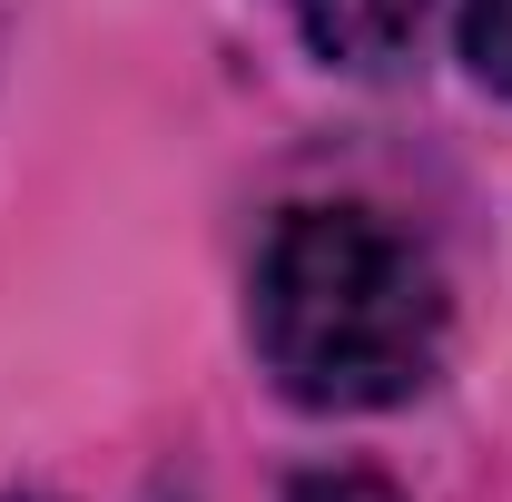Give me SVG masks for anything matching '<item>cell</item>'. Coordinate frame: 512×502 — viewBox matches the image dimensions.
I'll return each mask as SVG.
<instances>
[{"instance_id": "1", "label": "cell", "mask_w": 512, "mask_h": 502, "mask_svg": "<svg viewBox=\"0 0 512 502\" xmlns=\"http://www.w3.org/2000/svg\"><path fill=\"white\" fill-rule=\"evenodd\" d=\"M256 355L316 414L404 404L444 355V276L375 207H286L256 256Z\"/></svg>"}, {"instance_id": "2", "label": "cell", "mask_w": 512, "mask_h": 502, "mask_svg": "<svg viewBox=\"0 0 512 502\" xmlns=\"http://www.w3.org/2000/svg\"><path fill=\"white\" fill-rule=\"evenodd\" d=\"M306 50L335 69H394L424 30V0H286Z\"/></svg>"}, {"instance_id": "4", "label": "cell", "mask_w": 512, "mask_h": 502, "mask_svg": "<svg viewBox=\"0 0 512 502\" xmlns=\"http://www.w3.org/2000/svg\"><path fill=\"white\" fill-rule=\"evenodd\" d=\"M286 502H404V493H394L384 473H355V463H335V473H306Z\"/></svg>"}, {"instance_id": "3", "label": "cell", "mask_w": 512, "mask_h": 502, "mask_svg": "<svg viewBox=\"0 0 512 502\" xmlns=\"http://www.w3.org/2000/svg\"><path fill=\"white\" fill-rule=\"evenodd\" d=\"M463 60L493 89H512V0H463Z\"/></svg>"}]
</instances>
